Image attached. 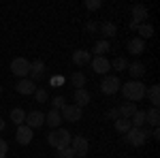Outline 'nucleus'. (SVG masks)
Returning a JSON list of instances; mask_svg holds the SVG:
<instances>
[{"label":"nucleus","mask_w":160,"mask_h":158,"mask_svg":"<svg viewBox=\"0 0 160 158\" xmlns=\"http://www.w3.org/2000/svg\"><path fill=\"white\" fill-rule=\"evenodd\" d=\"M109 41H105V38H102V41H96V43H94V49H92V51H94V54H96V56H105V54H107V51H109Z\"/></svg>","instance_id":"27"},{"label":"nucleus","mask_w":160,"mask_h":158,"mask_svg":"<svg viewBox=\"0 0 160 158\" xmlns=\"http://www.w3.org/2000/svg\"><path fill=\"white\" fill-rule=\"evenodd\" d=\"M118 111H120V118H126V120H130L132 115L137 113V103H130V100H126V103H122L120 107H118Z\"/></svg>","instance_id":"15"},{"label":"nucleus","mask_w":160,"mask_h":158,"mask_svg":"<svg viewBox=\"0 0 160 158\" xmlns=\"http://www.w3.org/2000/svg\"><path fill=\"white\" fill-rule=\"evenodd\" d=\"M111 69L113 71H118V73H122V71H126L128 69V60L124 58V56H120V58H113V62H109Z\"/></svg>","instance_id":"24"},{"label":"nucleus","mask_w":160,"mask_h":158,"mask_svg":"<svg viewBox=\"0 0 160 158\" xmlns=\"http://www.w3.org/2000/svg\"><path fill=\"white\" fill-rule=\"evenodd\" d=\"M28 128H38V126H43L45 124V113H41V111H30V113H26V122H24Z\"/></svg>","instance_id":"10"},{"label":"nucleus","mask_w":160,"mask_h":158,"mask_svg":"<svg viewBox=\"0 0 160 158\" xmlns=\"http://www.w3.org/2000/svg\"><path fill=\"white\" fill-rule=\"evenodd\" d=\"M0 94H2V85H0Z\"/></svg>","instance_id":"41"},{"label":"nucleus","mask_w":160,"mask_h":158,"mask_svg":"<svg viewBox=\"0 0 160 158\" xmlns=\"http://www.w3.org/2000/svg\"><path fill=\"white\" fill-rule=\"evenodd\" d=\"M86 30H88V32H94V30H98V26L94 24V22H88V24H86Z\"/></svg>","instance_id":"37"},{"label":"nucleus","mask_w":160,"mask_h":158,"mask_svg":"<svg viewBox=\"0 0 160 158\" xmlns=\"http://www.w3.org/2000/svg\"><path fill=\"white\" fill-rule=\"evenodd\" d=\"M60 115L66 122H79V120H81V115H83V109L77 107V105H64V109H62Z\"/></svg>","instance_id":"7"},{"label":"nucleus","mask_w":160,"mask_h":158,"mask_svg":"<svg viewBox=\"0 0 160 158\" xmlns=\"http://www.w3.org/2000/svg\"><path fill=\"white\" fill-rule=\"evenodd\" d=\"M149 137H154V139H160V130H158V128H154V130L149 133Z\"/></svg>","instance_id":"38"},{"label":"nucleus","mask_w":160,"mask_h":158,"mask_svg":"<svg viewBox=\"0 0 160 158\" xmlns=\"http://www.w3.org/2000/svg\"><path fill=\"white\" fill-rule=\"evenodd\" d=\"M130 124H132V128H143V126L148 124V120H145V111L137 109V113L130 118Z\"/></svg>","instance_id":"22"},{"label":"nucleus","mask_w":160,"mask_h":158,"mask_svg":"<svg viewBox=\"0 0 160 158\" xmlns=\"http://www.w3.org/2000/svg\"><path fill=\"white\" fill-rule=\"evenodd\" d=\"M145 120H148L149 126L158 128V124H160V113H158V107H152L149 111H145Z\"/></svg>","instance_id":"21"},{"label":"nucleus","mask_w":160,"mask_h":158,"mask_svg":"<svg viewBox=\"0 0 160 158\" xmlns=\"http://www.w3.org/2000/svg\"><path fill=\"white\" fill-rule=\"evenodd\" d=\"M71 84L75 85V90L83 88V85H86V75L81 73V71H77V73H73V75H71Z\"/></svg>","instance_id":"28"},{"label":"nucleus","mask_w":160,"mask_h":158,"mask_svg":"<svg viewBox=\"0 0 160 158\" xmlns=\"http://www.w3.org/2000/svg\"><path fill=\"white\" fill-rule=\"evenodd\" d=\"M120 85H122V81H120L115 75H105L102 81H100V92L107 94V96H111V94L120 92Z\"/></svg>","instance_id":"4"},{"label":"nucleus","mask_w":160,"mask_h":158,"mask_svg":"<svg viewBox=\"0 0 160 158\" xmlns=\"http://www.w3.org/2000/svg\"><path fill=\"white\" fill-rule=\"evenodd\" d=\"M148 137H149V130L145 126H143V128H130V130L126 133V141H128L130 145H135V147H141L148 141Z\"/></svg>","instance_id":"3"},{"label":"nucleus","mask_w":160,"mask_h":158,"mask_svg":"<svg viewBox=\"0 0 160 158\" xmlns=\"http://www.w3.org/2000/svg\"><path fill=\"white\" fill-rule=\"evenodd\" d=\"M11 73L22 77V79H26L30 75V60H26V58H13L11 60Z\"/></svg>","instance_id":"5"},{"label":"nucleus","mask_w":160,"mask_h":158,"mask_svg":"<svg viewBox=\"0 0 160 158\" xmlns=\"http://www.w3.org/2000/svg\"><path fill=\"white\" fill-rule=\"evenodd\" d=\"M148 7H143V4H135L132 7V19L130 22H135V24H145L148 22Z\"/></svg>","instance_id":"13"},{"label":"nucleus","mask_w":160,"mask_h":158,"mask_svg":"<svg viewBox=\"0 0 160 158\" xmlns=\"http://www.w3.org/2000/svg\"><path fill=\"white\" fill-rule=\"evenodd\" d=\"M71 139H73V135L68 133L66 128H62V126H60V128H56V130H51V133L47 135V143H49L51 147H56L58 152L71 145Z\"/></svg>","instance_id":"2"},{"label":"nucleus","mask_w":160,"mask_h":158,"mask_svg":"<svg viewBox=\"0 0 160 158\" xmlns=\"http://www.w3.org/2000/svg\"><path fill=\"white\" fill-rule=\"evenodd\" d=\"M98 28H100V32L105 34V41H109L111 37H115V26L111 24V22H102Z\"/></svg>","instance_id":"26"},{"label":"nucleus","mask_w":160,"mask_h":158,"mask_svg":"<svg viewBox=\"0 0 160 158\" xmlns=\"http://www.w3.org/2000/svg\"><path fill=\"white\" fill-rule=\"evenodd\" d=\"M100 7H102L100 0H88L86 2V9H90V11H96V9H100Z\"/></svg>","instance_id":"32"},{"label":"nucleus","mask_w":160,"mask_h":158,"mask_svg":"<svg viewBox=\"0 0 160 158\" xmlns=\"http://www.w3.org/2000/svg\"><path fill=\"white\" fill-rule=\"evenodd\" d=\"M130 77L135 79V81H141V77L145 75V66H143V62H132V64H128V69H126Z\"/></svg>","instance_id":"16"},{"label":"nucleus","mask_w":160,"mask_h":158,"mask_svg":"<svg viewBox=\"0 0 160 158\" xmlns=\"http://www.w3.org/2000/svg\"><path fill=\"white\" fill-rule=\"evenodd\" d=\"M32 137H34V133H32V128H28L26 124H22V126H17V133H15V139H17V143H19V145H30V143H32Z\"/></svg>","instance_id":"9"},{"label":"nucleus","mask_w":160,"mask_h":158,"mask_svg":"<svg viewBox=\"0 0 160 158\" xmlns=\"http://www.w3.org/2000/svg\"><path fill=\"white\" fill-rule=\"evenodd\" d=\"M60 84H64V77H53V79H51V85H53V88H58Z\"/></svg>","instance_id":"36"},{"label":"nucleus","mask_w":160,"mask_h":158,"mask_svg":"<svg viewBox=\"0 0 160 158\" xmlns=\"http://www.w3.org/2000/svg\"><path fill=\"white\" fill-rule=\"evenodd\" d=\"M126 47H128V51H130L132 56H141V54L145 51V41H143V38H139V37H137V38H130Z\"/></svg>","instance_id":"14"},{"label":"nucleus","mask_w":160,"mask_h":158,"mask_svg":"<svg viewBox=\"0 0 160 158\" xmlns=\"http://www.w3.org/2000/svg\"><path fill=\"white\" fill-rule=\"evenodd\" d=\"M107 118H109V120H118V118H120V111H118V107H113V109H109L107 111Z\"/></svg>","instance_id":"35"},{"label":"nucleus","mask_w":160,"mask_h":158,"mask_svg":"<svg viewBox=\"0 0 160 158\" xmlns=\"http://www.w3.org/2000/svg\"><path fill=\"white\" fill-rule=\"evenodd\" d=\"M120 90H122V94L126 100H130V103H137V100H143L145 98V84H141V81H135V79H128L126 84L120 85Z\"/></svg>","instance_id":"1"},{"label":"nucleus","mask_w":160,"mask_h":158,"mask_svg":"<svg viewBox=\"0 0 160 158\" xmlns=\"http://www.w3.org/2000/svg\"><path fill=\"white\" fill-rule=\"evenodd\" d=\"M130 128H132L130 120H126V118H118V120H115V130H118V133L126 135L128 130H130Z\"/></svg>","instance_id":"25"},{"label":"nucleus","mask_w":160,"mask_h":158,"mask_svg":"<svg viewBox=\"0 0 160 158\" xmlns=\"http://www.w3.org/2000/svg\"><path fill=\"white\" fill-rule=\"evenodd\" d=\"M137 30H139V34H141L139 38H143V41L149 38V37H154V26H152V24H139Z\"/></svg>","instance_id":"29"},{"label":"nucleus","mask_w":160,"mask_h":158,"mask_svg":"<svg viewBox=\"0 0 160 158\" xmlns=\"http://www.w3.org/2000/svg\"><path fill=\"white\" fill-rule=\"evenodd\" d=\"M64 105H66L64 96H56L53 100H51V109H53V111H60V109H64Z\"/></svg>","instance_id":"30"},{"label":"nucleus","mask_w":160,"mask_h":158,"mask_svg":"<svg viewBox=\"0 0 160 158\" xmlns=\"http://www.w3.org/2000/svg\"><path fill=\"white\" fill-rule=\"evenodd\" d=\"M145 96L149 98L152 107H158L160 105V85H152L149 90H145Z\"/></svg>","instance_id":"20"},{"label":"nucleus","mask_w":160,"mask_h":158,"mask_svg":"<svg viewBox=\"0 0 160 158\" xmlns=\"http://www.w3.org/2000/svg\"><path fill=\"white\" fill-rule=\"evenodd\" d=\"M34 98H37V103H47V90L45 88H37V92H34Z\"/></svg>","instance_id":"31"},{"label":"nucleus","mask_w":160,"mask_h":158,"mask_svg":"<svg viewBox=\"0 0 160 158\" xmlns=\"http://www.w3.org/2000/svg\"><path fill=\"white\" fill-rule=\"evenodd\" d=\"M7 154H9V145L4 139H0V158H7Z\"/></svg>","instance_id":"34"},{"label":"nucleus","mask_w":160,"mask_h":158,"mask_svg":"<svg viewBox=\"0 0 160 158\" xmlns=\"http://www.w3.org/2000/svg\"><path fill=\"white\" fill-rule=\"evenodd\" d=\"M60 158H77V156H75L73 147L68 145V147H64V150H60Z\"/></svg>","instance_id":"33"},{"label":"nucleus","mask_w":160,"mask_h":158,"mask_svg":"<svg viewBox=\"0 0 160 158\" xmlns=\"http://www.w3.org/2000/svg\"><path fill=\"white\" fill-rule=\"evenodd\" d=\"M90 66H92V71L96 75H107L111 71V64L105 56H96L94 60H90Z\"/></svg>","instance_id":"8"},{"label":"nucleus","mask_w":160,"mask_h":158,"mask_svg":"<svg viewBox=\"0 0 160 158\" xmlns=\"http://www.w3.org/2000/svg\"><path fill=\"white\" fill-rule=\"evenodd\" d=\"M90 92H88L86 88H79V90H75V105H77V107H81V109H83V107H86L88 103H90Z\"/></svg>","instance_id":"18"},{"label":"nucleus","mask_w":160,"mask_h":158,"mask_svg":"<svg viewBox=\"0 0 160 158\" xmlns=\"http://www.w3.org/2000/svg\"><path fill=\"white\" fill-rule=\"evenodd\" d=\"M45 124H47V126H51V130L60 128V126H62V115H60V111H53V109H51L49 113L45 115Z\"/></svg>","instance_id":"17"},{"label":"nucleus","mask_w":160,"mask_h":158,"mask_svg":"<svg viewBox=\"0 0 160 158\" xmlns=\"http://www.w3.org/2000/svg\"><path fill=\"white\" fill-rule=\"evenodd\" d=\"M37 88H38V85L34 84L32 79H28V77H26V79H19V81L15 84V90H17L19 94H24V96H30V94H34V92H37Z\"/></svg>","instance_id":"11"},{"label":"nucleus","mask_w":160,"mask_h":158,"mask_svg":"<svg viewBox=\"0 0 160 158\" xmlns=\"http://www.w3.org/2000/svg\"><path fill=\"white\" fill-rule=\"evenodd\" d=\"M71 147H73L75 156L77 158H86L88 156V150H90V143H88L86 137H81V135H77L71 139Z\"/></svg>","instance_id":"6"},{"label":"nucleus","mask_w":160,"mask_h":158,"mask_svg":"<svg viewBox=\"0 0 160 158\" xmlns=\"http://www.w3.org/2000/svg\"><path fill=\"white\" fill-rule=\"evenodd\" d=\"M45 77V62L43 60H37V62H30V79L37 84L38 79Z\"/></svg>","instance_id":"12"},{"label":"nucleus","mask_w":160,"mask_h":158,"mask_svg":"<svg viewBox=\"0 0 160 158\" xmlns=\"http://www.w3.org/2000/svg\"><path fill=\"white\" fill-rule=\"evenodd\" d=\"M11 122H13V124H17V126H22V124L26 122V111L19 109V107L11 109Z\"/></svg>","instance_id":"23"},{"label":"nucleus","mask_w":160,"mask_h":158,"mask_svg":"<svg viewBox=\"0 0 160 158\" xmlns=\"http://www.w3.org/2000/svg\"><path fill=\"white\" fill-rule=\"evenodd\" d=\"M128 28H130V30H137V28H139V24H135V22H130V24H128Z\"/></svg>","instance_id":"39"},{"label":"nucleus","mask_w":160,"mask_h":158,"mask_svg":"<svg viewBox=\"0 0 160 158\" xmlns=\"http://www.w3.org/2000/svg\"><path fill=\"white\" fill-rule=\"evenodd\" d=\"M4 126H7V124H4V120H2V118H0V133H2V130H4Z\"/></svg>","instance_id":"40"},{"label":"nucleus","mask_w":160,"mask_h":158,"mask_svg":"<svg viewBox=\"0 0 160 158\" xmlns=\"http://www.w3.org/2000/svg\"><path fill=\"white\" fill-rule=\"evenodd\" d=\"M73 62L77 66H83V64H90V51L86 49H77L73 54Z\"/></svg>","instance_id":"19"}]
</instances>
